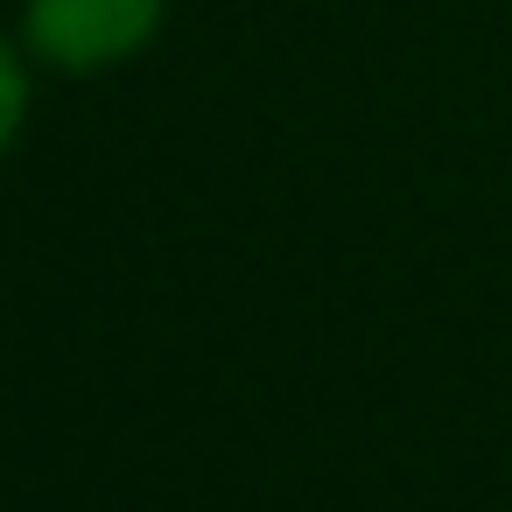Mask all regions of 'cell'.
Returning a JSON list of instances; mask_svg holds the SVG:
<instances>
[{"label":"cell","instance_id":"obj_1","mask_svg":"<svg viewBox=\"0 0 512 512\" xmlns=\"http://www.w3.org/2000/svg\"><path fill=\"white\" fill-rule=\"evenodd\" d=\"M155 8L162 0H36L29 29L57 64H106L148 36Z\"/></svg>","mask_w":512,"mask_h":512},{"label":"cell","instance_id":"obj_2","mask_svg":"<svg viewBox=\"0 0 512 512\" xmlns=\"http://www.w3.org/2000/svg\"><path fill=\"white\" fill-rule=\"evenodd\" d=\"M15 113H22V78H15L8 50H0V148H8V134H15Z\"/></svg>","mask_w":512,"mask_h":512}]
</instances>
